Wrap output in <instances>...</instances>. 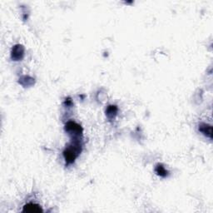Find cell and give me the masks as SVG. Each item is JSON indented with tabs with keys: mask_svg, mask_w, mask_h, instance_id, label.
Listing matches in <instances>:
<instances>
[{
	"mask_svg": "<svg viewBox=\"0 0 213 213\" xmlns=\"http://www.w3.org/2000/svg\"><path fill=\"white\" fill-rule=\"evenodd\" d=\"M23 211H31V212H37V211H42V209L39 207V206L35 204H27L24 206Z\"/></svg>",
	"mask_w": 213,
	"mask_h": 213,
	"instance_id": "6da1fadb",
	"label": "cell"
}]
</instances>
